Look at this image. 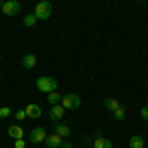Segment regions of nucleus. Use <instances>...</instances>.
<instances>
[{
    "mask_svg": "<svg viewBox=\"0 0 148 148\" xmlns=\"http://www.w3.org/2000/svg\"><path fill=\"white\" fill-rule=\"evenodd\" d=\"M36 87H38V91L46 93V95H51V93L57 91V81L53 79V77L44 75V77H38V79H36Z\"/></svg>",
    "mask_w": 148,
    "mask_h": 148,
    "instance_id": "1",
    "label": "nucleus"
},
{
    "mask_svg": "<svg viewBox=\"0 0 148 148\" xmlns=\"http://www.w3.org/2000/svg\"><path fill=\"white\" fill-rule=\"evenodd\" d=\"M36 18L38 20H47L51 14H53V6H51V2H47V0H44V2H38L36 4Z\"/></svg>",
    "mask_w": 148,
    "mask_h": 148,
    "instance_id": "2",
    "label": "nucleus"
},
{
    "mask_svg": "<svg viewBox=\"0 0 148 148\" xmlns=\"http://www.w3.org/2000/svg\"><path fill=\"white\" fill-rule=\"evenodd\" d=\"M61 107L65 111H73V109H79L81 107V97L77 93H69V95H63L61 99Z\"/></svg>",
    "mask_w": 148,
    "mask_h": 148,
    "instance_id": "3",
    "label": "nucleus"
},
{
    "mask_svg": "<svg viewBox=\"0 0 148 148\" xmlns=\"http://www.w3.org/2000/svg\"><path fill=\"white\" fill-rule=\"evenodd\" d=\"M2 12H4L6 16H16V14L22 12V4H20L18 0H6L4 6H2Z\"/></svg>",
    "mask_w": 148,
    "mask_h": 148,
    "instance_id": "4",
    "label": "nucleus"
},
{
    "mask_svg": "<svg viewBox=\"0 0 148 148\" xmlns=\"http://www.w3.org/2000/svg\"><path fill=\"white\" fill-rule=\"evenodd\" d=\"M46 138H47V134L42 126H36V128L30 130V142L32 144H42V142H46Z\"/></svg>",
    "mask_w": 148,
    "mask_h": 148,
    "instance_id": "5",
    "label": "nucleus"
},
{
    "mask_svg": "<svg viewBox=\"0 0 148 148\" xmlns=\"http://www.w3.org/2000/svg\"><path fill=\"white\" fill-rule=\"evenodd\" d=\"M63 114H65V109H63L61 105H53V107L49 109V121H51V123H61Z\"/></svg>",
    "mask_w": 148,
    "mask_h": 148,
    "instance_id": "6",
    "label": "nucleus"
},
{
    "mask_svg": "<svg viewBox=\"0 0 148 148\" xmlns=\"http://www.w3.org/2000/svg\"><path fill=\"white\" fill-rule=\"evenodd\" d=\"M24 111L28 114V119H40V116H42V107H40L38 103H30Z\"/></svg>",
    "mask_w": 148,
    "mask_h": 148,
    "instance_id": "7",
    "label": "nucleus"
},
{
    "mask_svg": "<svg viewBox=\"0 0 148 148\" xmlns=\"http://www.w3.org/2000/svg\"><path fill=\"white\" fill-rule=\"evenodd\" d=\"M53 132H56V134H59L63 140H67V138L71 136V130H69V126L65 125V123H56V126H53Z\"/></svg>",
    "mask_w": 148,
    "mask_h": 148,
    "instance_id": "8",
    "label": "nucleus"
},
{
    "mask_svg": "<svg viewBox=\"0 0 148 148\" xmlns=\"http://www.w3.org/2000/svg\"><path fill=\"white\" fill-rule=\"evenodd\" d=\"M46 144H47V148H61L63 146V138L53 132V134H49L46 138Z\"/></svg>",
    "mask_w": 148,
    "mask_h": 148,
    "instance_id": "9",
    "label": "nucleus"
},
{
    "mask_svg": "<svg viewBox=\"0 0 148 148\" xmlns=\"http://www.w3.org/2000/svg\"><path fill=\"white\" fill-rule=\"evenodd\" d=\"M8 136L14 138V140H20V138H24V126H20V125H12L10 128H8Z\"/></svg>",
    "mask_w": 148,
    "mask_h": 148,
    "instance_id": "10",
    "label": "nucleus"
},
{
    "mask_svg": "<svg viewBox=\"0 0 148 148\" xmlns=\"http://www.w3.org/2000/svg\"><path fill=\"white\" fill-rule=\"evenodd\" d=\"M36 63H38V57L34 56V53H26V56L22 57V65L24 69H34Z\"/></svg>",
    "mask_w": 148,
    "mask_h": 148,
    "instance_id": "11",
    "label": "nucleus"
},
{
    "mask_svg": "<svg viewBox=\"0 0 148 148\" xmlns=\"http://www.w3.org/2000/svg\"><path fill=\"white\" fill-rule=\"evenodd\" d=\"M93 148H113V142L105 136H97L93 140Z\"/></svg>",
    "mask_w": 148,
    "mask_h": 148,
    "instance_id": "12",
    "label": "nucleus"
},
{
    "mask_svg": "<svg viewBox=\"0 0 148 148\" xmlns=\"http://www.w3.org/2000/svg\"><path fill=\"white\" fill-rule=\"evenodd\" d=\"M128 148H144V138L138 134H132L128 140Z\"/></svg>",
    "mask_w": 148,
    "mask_h": 148,
    "instance_id": "13",
    "label": "nucleus"
},
{
    "mask_svg": "<svg viewBox=\"0 0 148 148\" xmlns=\"http://www.w3.org/2000/svg\"><path fill=\"white\" fill-rule=\"evenodd\" d=\"M22 24L26 26V28H32V26H36L38 24V18H36V14L32 12V14H26L22 18Z\"/></svg>",
    "mask_w": 148,
    "mask_h": 148,
    "instance_id": "14",
    "label": "nucleus"
},
{
    "mask_svg": "<svg viewBox=\"0 0 148 148\" xmlns=\"http://www.w3.org/2000/svg\"><path fill=\"white\" fill-rule=\"evenodd\" d=\"M113 119H114V121H125V119H126V109L123 107V105H121L116 111H113Z\"/></svg>",
    "mask_w": 148,
    "mask_h": 148,
    "instance_id": "15",
    "label": "nucleus"
},
{
    "mask_svg": "<svg viewBox=\"0 0 148 148\" xmlns=\"http://www.w3.org/2000/svg\"><path fill=\"white\" fill-rule=\"evenodd\" d=\"M105 107H107L109 111H116V109L121 107V103L116 101V99H113V97H109V99H105Z\"/></svg>",
    "mask_w": 148,
    "mask_h": 148,
    "instance_id": "16",
    "label": "nucleus"
},
{
    "mask_svg": "<svg viewBox=\"0 0 148 148\" xmlns=\"http://www.w3.org/2000/svg\"><path fill=\"white\" fill-rule=\"evenodd\" d=\"M61 99H63V97H61L57 91L51 93V95H47V103H49L51 107H53V105H61Z\"/></svg>",
    "mask_w": 148,
    "mask_h": 148,
    "instance_id": "17",
    "label": "nucleus"
},
{
    "mask_svg": "<svg viewBox=\"0 0 148 148\" xmlns=\"http://www.w3.org/2000/svg\"><path fill=\"white\" fill-rule=\"evenodd\" d=\"M12 114V109H8V107H0V119H8Z\"/></svg>",
    "mask_w": 148,
    "mask_h": 148,
    "instance_id": "18",
    "label": "nucleus"
},
{
    "mask_svg": "<svg viewBox=\"0 0 148 148\" xmlns=\"http://www.w3.org/2000/svg\"><path fill=\"white\" fill-rule=\"evenodd\" d=\"M18 121H24V119H28V114H26V111L24 109H20V111H16V114H14Z\"/></svg>",
    "mask_w": 148,
    "mask_h": 148,
    "instance_id": "19",
    "label": "nucleus"
},
{
    "mask_svg": "<svg viewBox=\"0 0 148 148\" xmlns=\"http://www.w3.org/2000/svg\"><path fill=\"white\" fill-rule=\"evenodd\" d=\"M14 148H26V142H24V138H20V140H14Z\"/></svg>",
    "mask_w": 148,
    "mask_h": 148,
    "instance_id": "20",
    "label": "nucleus"
},
{
    "mask_svg": "<svg viewBox=\"0 0 148 148\" xmlns=\"http://www.w3.org/2000/svg\"><path fill=\"white\" fill-rule=\"evenodd\" d=\"M140 116H142L144 121H148V105H146V107H142V109H140Z\"/></svg>",
    "mask_w": 148,
    "mask_h": 148,
    "instance_id": "21",
    "label": "nucleus"
},
{
    "mask_svg": "<svg viewBox=\"0 0 148 148\" xmlns=\"http://www.w3.org/2000/svg\"><path fill=\"white\" fill-rule=\"evenodd\" d=\"M83 144H85V146H89V144H91V146H93V140L89 136H85V138H83Z\"/></svg>",
    "mask_w": 148,
    "mask_h": 148,
    "instance_id": "22",
    "label": "nucleus"
},
{
    "mask_svg": "<svg viewBox=\"0 0 148 148\" xmlns=\"http://www.w3.org/2000/svg\"><path fill=\"white\" fill-rule=\"evenodd\" d=\"M63 148H71V142L69 140H63Z\"/></svg>",
    "mask_w": 148,
    "mask_h": 148,
    "instance_id": "23",
    "label": "nucleus"
},
{
    "mask_svg": "<svg viewBox=\"0 0 148 148\" xmlns=\"http://www.w3.org/2000/svg\"><path fill=\"white\" fill-rule=\"evenodd\" d=\"M83 148H93V146H83Z\"/></svg>",
    "mask_w": 148,
    "mask_h": 148,
    "instance_id": "24",
    "label": "nucleus"
}]
</instances>
